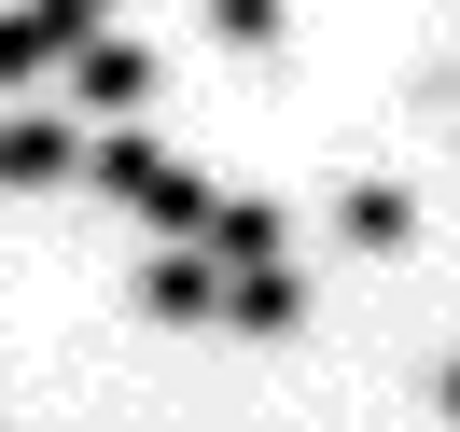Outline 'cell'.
<instances>
[{
  "label": "cell",
  "mask_w": 460,
  "mask_h": 432,
  "mask_svg": "<svg viewBox=\"0 0 460 432\" xmlns=\"http://www.w3.org/2000/svg\"><path fill=\"white\" fill-rule=\"evenodd\" d=\"M196 265H237V279H252V265H279V209H265V196H209Z\"/></svg>",
  "instance_id": "cell-1"
},
{
  "label": "cell",
  "mask_w": 460,
  "mask_h": 432,
  "mask_svg": "<svg viewBox=\"0 0 460 432\" xmlns=\"http://www.w3.org/2000/svg\"><path fill=\"white\" fill-rule=\"evenodd\" d=\"M335 237H349V251H419V196H404V181H349Z\"/></svg>",
  "instance_id": "cell-2"
},
{
  "label": "cell",
  "mask_w": 460,
  "mask_h": 432,
  "mask_svg": "<svg viewBox=\"0 0 460 432\" xmlns=\"http://www.w3.org/2000/svg\"><path fill=\"white\" fill-rule=\"evenodd\" d=\"M70 84H84V112H140V98H154V57H140V42H70Z\"/></svg>",
  "instance_id": "cell-3"
},
{
  "label": "cell",
  "mask_w": 460,
  "mask_h": 432,
  "mask_svg": "<svg viewBox=\"0 0 460 432\" xmlns=\"http://www.w3.org/2000/svg\"><path fill=\"white\" fill-rule=\"evenodd\" d=\"M140 307H154V321H224V265L154 251V265H140Z\"/></svg>",
  "instance_id": "cell-4"
},
{
  "label": "cell",
  "mask_w": 460,
  "mask_h": 432,
  "mask_svg": "<svg viewBox=\"0 0 460 432\" xmlns=\"http://www.w3.org/2000/svg\"><path fill=\"white\" fill-rule=\"evenodd\" d=\"M224 321L237 335H293V321H307V279H293V265H252V279H224Z\"/></svg>",
  "instance_id": "cell-5"
},
{
  "label": "cell",
  "mask_w": 460,
  "mask_h": 432,
  "mask_svg": "<svg viewBox=\"0 0 460 432\" xmlns=\"http://www.w3.org/2000/svg\"><path fill=\"white\" fill-rule=\"evenodd\" d=\"M432 391H447V419H460V363H447V376H432Z\"/></svg>",
  "instance_id": "cell-6"
}]
</instances>
